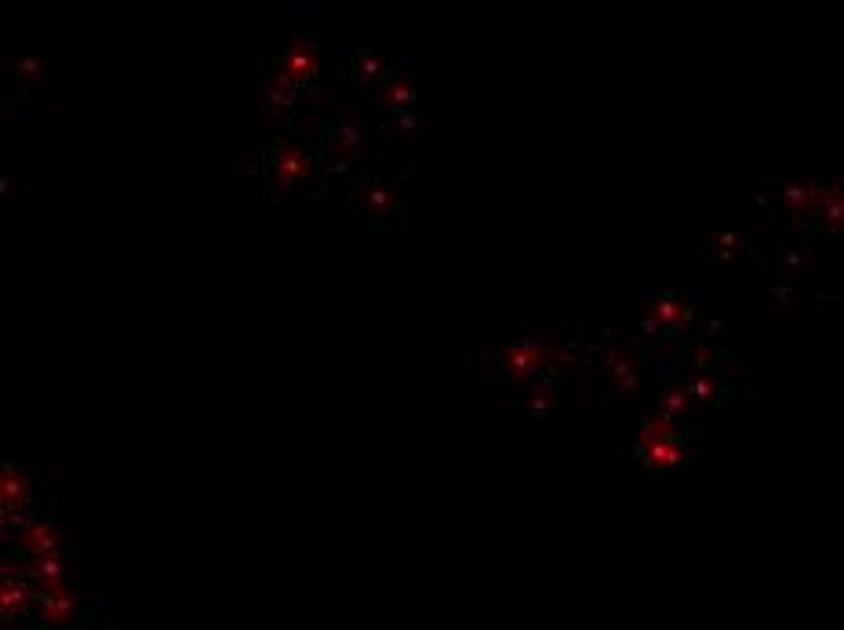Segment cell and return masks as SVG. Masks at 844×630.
Segmentation results:
<instances>
[{
  "label": "cell",
  "instance_id": "6da1fadb",
  "mask_svg": "<svg viewBox=\"0 0 844 630\" xmlns=\"http://www.w3.org/2000/svg\"><path fill=\"white\" fill-rule=\"evenodd\" d=\"M36 609H40V620L51 624V627H66L77 613V594L58 587V591H40L36 594Z\"/></svg>",
  "mask_w": 844,
  "mask_h": 630
},
{
  "label": "cell",
  "instance_id": "7a4b0ae2",
  "mask_svg": "<svg viewBox=\"0 0 844 630\" xmlns=\"http://www.w3.org/2000/svg\"><path fill=\"white\" fill-rule=\"evenodd\" d=\"M18 543L26 554L40 558V554H58V532L47 521H22L18 529Z\"/></svg>",
  "mask_w": 844,
  "mask_h": 630
},
{
  "label": "cell",
  "instance_id": "3957f363",
  "mask_svg": "<svg viewBox=\"0 0 844 630\" xmlns=\"http://www.w3.org/2000/svg\"><path fill=\"white\" fill-rule=\"evenodd\" d=\"M33 602L29 587L18 576H4L0 580V620H15L18 613H26V605Z\"/></svg>",
  "mask_w": 844,
  "mask_h": 630
},
{
  "label": "cell",
  "instance_id": "277c9868",
  "mask_svg": "<svg viewBox=\"0 0 844 630\" xmlns=\"http://www.w3.org/2000/svg\"><path fill=\"white\" fill-rule=\"evenodd\" d=\"M29 576L40 583V591H58L66 583V565L58 554H40V558H33Z\"/></svg>",
  "mask_w": 844,
  "mask_h": 630
}]
</instances>
